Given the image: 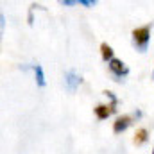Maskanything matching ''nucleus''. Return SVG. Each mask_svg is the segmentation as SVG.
<instances>
[{"instance_id":"obj_9","label":"nucleus","mask_w":154,"mask_h":154,"mask_svg":"<svg viewBox=\"0 0 154 154\" xmlns=\"http://www.w3.org/2000/svg\"><path fill=\"white\" fill-rule=\"evenodd\" d=\"M104 95L111 100V102H109V106H113V108L116 109V102H118V99L115 97V93H113V91H104Z\"/></svg>"},{"instance_id":"obj_11","label":"nucleus","mask_w":154,"mask_h":154,"mask_svg":"<svg viewBox=\"0 0 154 154\" xmlns=\"http://www.w3.org/2000/svg\"><path fill=\"white\" fill-rule=\"evenodd\" d=\"M79 0H61V5H77Z\"/></svg>"},{"instance_id":"obj_1","label":"nucleus","mask_w":154,"mask_h":154,"mask_svg":"<svg viewBox=\"0 0 154 154\" xmlns=\"http://www.w3.org/2000/svg\"><path fill=\"white\" fill-rule=\"evenodd\" d=\"M149 39H151V25H143V27H136L133 31V43L136 47V50L145 52L149 47Z\"/></svg>"},{"instance_id":"obj_12","label":"nucleus","mask_w":154,"mask_h":154,"mask_svg":"<svg viewBox=\"0 0 154 154\" xmlns=\"http://www.w3.org/2000/svg\"><path fill=\"white\" fill-rule=\"evenodd\" d=\"M152 154H154V149H152Z\"/></svg>"},{"instance_id":"obj_2","label":"nucleus","mask_w":154,"mask_h":154,"mask_svg":"<svg viewBox=\"0 0 154 154\" xmlns=\"http://www.w3.org/2000/svg\"><path fill=\"white\" fill-rule=\"evenodd\" d=\"M108 65H109V70H111V74L116 77V81H120L122 77H125L127 74H129V68L125 66V63H124L122 59H116V57H115V59H111Z\"/></svg>"},{"instance_id":"obj_3","label":"nucleus","mask_w":154,"mask_h":154,"mask_svg":"<svg viewBox=\"0 0 154 154\" xmlns=\"http://www.w3.org/2000/svg\"><path fill=\"white\" fill-rule=\"evenodd\" d=\"M81 82H82L81 75H77L74 70H68V72L65 74V84H66V90H68L70 93H74V91H75Z\"/></svg>"},{"instance_id":"obj_4","label":"nucleus","mask_w":154,"mask_h":154,"mask_svg":"<svg viewBox=\"0 0 154 154\" xmlns=\"http://www.w3.org/2000/svg\"><path fill=\"white\" fill-rule=\"evenodd\" d=\"M131 122H133V116H129V115L116 116V120L113 122V133H115V134L124 133V131H125V129L131 125Z\"/></svg>"},{"instance_id":"obj_7","label":"nucleus","mask_w":154,"mask_h":154,"mask_svg":"<svg viewBox=\"0 0 154 154\" xmlns=\"http://www.w3.org/2000/svg\"><path fill=\"white\" fill-rule=\"evenodd\" d=\"M147 140H149V133H147V129L142 127V129H138V131L134 133V140H133L134 145H143Z\"/></svg>"},{"instance_id":"obj_10","label":"nucleus","mask_w":154,"mask_h":154,"mask_svg":"<svg viewBox=\"0 0 154 154\" xmlns=\"http://www.w3.org/2000/svg\"><path fill=\"white\" fill-rule=\"evenodd\" d=\"M79 4H81V5H86V7H93L97 2H95V0H79Z\"/></svg>"},{"instance_id":"obj_6","label":"nucleus","mask_w":154,"mask_h":154,"mask_svg":"<svg viewBox=\"0 0 154 154\" xmlns=\"http://www.w3.org/2000/svg\"><path fill=\"white\" fill-rule=\"evenodd\" d=\"M100 56H102V61H106V63H109L111 59H115V57H113V48H111V45L100 43Z\"/></svg>"},{"instance_id":"obj_8","label":"nucleus","mask_w":154,"mask_h":154,"mask_svg":"<svg viewBox=\"0 0 154 154\" xmlns=\"http://www.w3.org/2000/svg\"><path fill=\"white\" fill-rule=\"evenodd\" d=\"M32 70H34V74H36V82H38V86L39 88H43V86H45V74H43L41 65H34Z\"/></svg>"},{"instance_id":"obj_5","label":"nucleus","mask_w":154,"mask_h":154,"mask_svg":"<svg viewBox=\"0 0 154 154\" xmlns=\"http://www.w3.org/2000/svg\"><path fill=\"white\" fill-rule=\"evenodd\" d=\"M115 111L116 109L113 106H109V104H99V106L95 108V115H97L99 120H106L108 116H111Z\"/></svg>"}]
</instances>
